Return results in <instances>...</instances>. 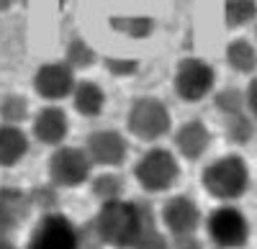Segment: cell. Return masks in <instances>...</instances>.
<instances>
[{"label": "cell", "mask_w": 257, "mask_h": 249, "mask_svg": "<svg viewBox=\"0 0 257 249\" xmlns=\"http://www.w3.org/2000/svg\"><path fill=\"white\" fill-rule=\"evenodd\" d=\"M70 131V121H67V113L57 106H49L44 111H39L36 118H34V136L41 141V144H49V147H57V144L64 141Z\"/></svg>", "instance_id": "cell-13"}, {"label": "cell", "mask_w": 257, "mask_h": 249, "mask_svg": "<svg viewBox=\"0 0 257 249\" xmlns=\"http://www.w3.org/2000/svg\"><path fill=\"white\" fill-rule=\"evenodd\" d=\"M201 182L211 198L216 200H237L249 188V167L244 157L239 154H224L213 159L201 175Z\"/></svg>", "instance_id": "cell-2"}, {"label": "cell", "mask_w": 257, "mask_h": 249, "mask_svg": "<svg viewBox=\"0 0 257 249\" xmlns=\"http://www.w3.org/2000/svg\"><path fill=\"white\" fill-rule=\"evenodd\" d=\"M206 231L216 249H239L249 239V221L234 205H219L211 211Z\"/></svg>", "instance_id": "cell-6"}, {"label": "cell", "mask_w": 257, "mask_h": 249, "mask_svg": "<svg viewBox=\"0 0 257 249\" xmlns=\"http://www.w3.org/2000/svg\"><path fill=\"white\" fill-rule=\"evenodd\" d=\"M75 75L67 62H47L34 75V88L47 100H62L75 93Z\"/></svg>", "instance_id": "cell-9"}, {"label": "cell", "mask_w": 257, "mask_h": 249, "mask_svg": "<svg viewBox=\"0 0 257 249\" xmlns=\"http://www.w3.org/2000/svg\"><path fill=\"white\" fill-rule=\"evenodd\" d=\"M11 3H13V0H0V11H8Z\"/></svg>", "instance_id": "cell-28"}, {"label": "cell", "mask_w": 257, "mask_h": 249, "mask_svg": "<svg viewBox=\"0 0 257 249\" xmlns=\"http://www.w3.org/2000/svg\"><path fill=\"white\" fill-rule=\"evenodd\" d=\"M123 193V177L116 172H100L98 177H93V195L105 200H116Z\"/></svg>", "instance_id": "cell-20"}, {"label": "cell", "mask_w": 257, "mask_h": 249, "mask_svg": "<svg viewBox=\"0 0 257 249\" xmlns=\"http://www.w3.org/2000/svg\"><path fill=\"white\" fill-rule=\"evenodd\" d=\"M49 180L54 188H77L85 180H90L93 159L88 152L77 147H59L49 157Z\"/></svg>", "instance_id": "cell-7"}, {"label": "cell", "mask_w": 257, "mask_h": 249, "mask_svg": "<svg viewBox=\"0 0 257 249\" xmlns=\"http://www.w3.org/2000/svg\"><path fill=\"white\" fill-rule=\"evenodd\" d=\"M29 208H31V200L26 193L16 188H0V234L16 231L21 221L26 218Z\"/></svg>", "instance_id": "cell-14"}, {"label": "cell", "mask_w": 257, "mask_h": 249, "mask_svg": "<svg viewBox=\"0 0 257 249\" xmlns=\"http://www.w3.org/2000/svg\"><path fill=\"white\" fill-rule=\"evenodd\" d=\"M213 85H216V72H213V67L206 59L185 57L178 62L175 75H173V88L180 100L198 103L213 90Z\"/></svg>", "instance_id": "cell-5"}, {"label": "cell", "mask_w": 257, "mask_h": 249, "mask_svg": "<svg viewBox=\"0 0 257 249\" xmlns=\"http://www.w3.org/2000/svg\"><path fill=\"white\" fill-rule=\"evenodd\" d=\"M226 136L234 144H247L254 136V123L252 118H247L244 113L237 116H226Z\"/></svg>", "instance_id": "cell-21"}, {"label": "cell", "mask_w": 257, "mask_h": 249, "mask_svg": "<svg viewBox=\"0 0 257 249\" xmlns=\"http://www.w3.org/2000/svg\"><path fill=\"white\" fill-rule=\"evenodd\" d=\"M162 223L170 234L180 236H193L201 223V211L193 198L188 195H173L162 205Z\"/></svg>", "instance_id": "cell-11"}, {"label": "cell", "mask_w": 257, "mask_h": 249, "mask_svg": "<svg viewBox=\"0 0 257 249\" xmlns=\"http://www.w3.org/2000/svg\"><path fill=\"white\" fill-rule=\"evenodd\" d=\"M93 62H95V52L90 49V44H85L82 39L70 41V47H67V65L72 70H88Z\"/></svg>", "instance_id": "cell-24"}, {"label": "cell", "mask_w": 257, "mask_h": 249, "mask_svg": "<svg viewBox=\"0 0 257 249\" xmlns=\"http://www.w3.org/2000/svg\"><path fill=\"white\" fill-rule=\"evenodd\" d=\"M226 62L231 65L234 72L252 75L257 70V49L249 44L247 39H234L226 47Z\"/></svg>", "instance_id": "cell-17"}, {"label": "cell", "mask_w": 257, "mask_h": 249, "mask_svg": "<svg viewBox=\"0 0 257 249\" xmlns=\"http://www.w3.org/2000/svg\"><path fill=\"white\" fill-rule=\"evenodd\" d=\"M0 249H16V246H13L8 239H3V236H0Z\"/></svg>", "instance_id": "cell-27"}, {"label": "cell", "mask_w": 257, "mask_h": 249, "mask_svg": "<svg viewBox=\"0 0 257 249\" xmlns=\"http://www.w3.org/2000/svg\"><path fill=\"white\" fill-rule=\"evenodd\" d=\"M85 152L90 154L93 164H100V167H118V164H123V159L128 154V144H126L123 134H118L113 129H100V131H93L88 136Z\"/></svg>", "instance_id": "cell-10"}, {"label": "cell", "mask_w": 257, "mask_h": 249, "mask_svg": "<svg viewBox=\"0 0 257 249\" xmlns=\"http://www.w3.org/2000/svg\"><path fill=\"white\" fill-rule=\"evenodd\" d=\"M126 126L139 141H157L173 129V116L160 98L144 95L132 103L126 113Z\"/></svg>", "instance_id": "cell-4"}, {"label": "cell", "mask_w": 257, "mask_h": 249, "mask_svg": "<svg viewBox=\"0 0 257 249\" xmlns=\"http://www.w3.org/2000/svg\"><path fill=\"white\" fill-rule=\"evenodd\" d=\"M72 106L80 116L85 118H95L103 113L105 108V93L100 85H95L93 80H82L75 85V93H72Z\"/></svg>", "instance_id": "cell-15"}, {"label": "cell", "mask_w": 257, "mask_h": 249, "mask_svg": "<svg viewBox=\"0 0 257 249\" xmlns=\"http://www.w3.org/2000/svg\"><path fill=\"white\" fill-rule=\"evenodd\" d=\"M155 226V216L147 203L134 200H105L95 216V234L113 249H134L139 239Z\"/></svg>", "instance_id": "cell-1"}, {"label": "cell", "mask_w": 257, "mask_h": 249, "mask_svg": "<svg viewBox=\"0 0 257 249\" xmlns=\"http://www.w3.org/2000/svg\"><path fill=\"white\" fill-rule=\"evenodd\" d=\"M29 152V139L18 126H0V167H13Z\"/></svg>", "instance_id": "cell-16"}, {"label": "cell", "mask_w": 257, "mask_h": 249, "mask_svg": "<svg viewBox=\"0 0 257 249\" xmlns=\"http://www.w3.org/2000/svg\"><path fill=\"white\" fill-rule=\"evenodd\" d=\"M134 177H137L142 190H147V193H165V190L173 188V185L178 182V177H180L178 157L170 149H162V147L147 149L139 157V162L134 164Z\"/></svg>", "instance_id": "cell-3"}, {"label": "cell", "mask_w": 257, "mask_h": 249, "mask_svg": "<svg viewBox=\"0 0 257 249\" xmlns=\"http://www.w3.org/2000/svg\"><path fill=\"white\" fill-rule=\"evenodd\" d=\"M116 31L132 36V39H147L155 34V18L149 16H126V18H111Z\"/></svg>", "instance_id": "cell-19"}, {"label": "cell", "mask_w": 257, "mask_h": 249, "mask_svg": "<svg viewBox=\"0 0 257 249\" xmlns=\"http://www.w3.org/2000/svg\"><path fill=\"white\" fill-rule=\"evenodd\" d=\"M247 108L252 111V116H254V121H257V77H252V82L247 85Z\"/></svg>", "instance_id": "cell-26"}, {"label": "cell", "mask_w": 257, "mask_h": 249, "mask_svg": "<svg viewBox=\"0 0 257 249\" xmlns=\"http://www.w3.org/2000/svg\"><path fill=\"white\" fill-rule=\"evenodd\" d=\"M26 249H80V234L67 216L44 213L34 226Z\"/></svg>", "instance_id": "cell-8"}, {"label": "cell", "mask_w": 257, "mask_h": 249, "mask_svg": "<svg viewBox=\"0 0 257 249\" xmlns=\"http://www.w3.org/2000/svg\"><path fill=\"white\" fill-rule=\"evenodd\" d=\"M0 116H3L6 123H13V126H18V123L29 116V103H26V98H24V95H8V98H3V103H0Z\"/></svg>", "instance_id": "cell-23"}, {"label": "cell", "mask_w": 257, "mask_h": 249, "mask_svg": "<svg viewBox=\"0 0 257 249\" xmlns=\"http://www.w3.org/2000/svg\"><path fill=\"white\" fill-rule=\"evenodd\" d=\"M257 18V0H226L224 3V24L229 29L247 26Z\"/></svg>", "instance_id": "cell-18"}, {"label": "cell", "mask_w": 257, "mask_h": 249, "mask_svg": "<svg viewBox=\"0 0 257 249\" xmlns=\"http://www.w3.org/2000/svg\"><path fill=\"white\" fill-rule=\"evenodd\" d=\"M213 103H216V108L224 116H237V113H244L242 108L247 106V95H242V90H237V88H224L213 98Z\"/></svg>", "instance_id": "cell-22"}, {"label": "cell", "mask_w": 257, "mask_h": 249, "mask_svg": "<svg viewBox=\"0 0 257 249\" xmlns=\"http://www.w3.org/2000/svg\"><path fill=\"white\" fill-rule=\"evenodd\" d=\"M173 141H175V149H178V154L183 159L196 162L211 147V131H208V126H206L203 121L193 118V121H185L183 126L175 131Z\"/></svg>", "instance_id": "cell-12"}, {"label": "cell", "mask_w": 257, "mask_h": 249, "mask_svg": "<svg viewBox=\"0 0 257 249\" xmlns=\"http://www.w3.org/2000/svg\"><path fill=\"white\" fill-rule=\"evenodd\" d=\"M105 67H108L111 75L132 77V75H137V70H139V62H137V59H116V57H108V59H105Z\"/></svg>", "instance_id": "cell-25"}]
</instances>
